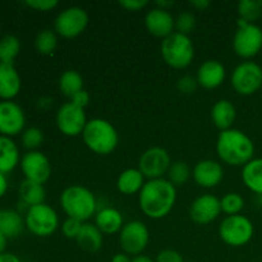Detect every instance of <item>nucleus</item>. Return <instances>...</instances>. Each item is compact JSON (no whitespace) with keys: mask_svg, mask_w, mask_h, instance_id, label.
Listing matches in <instances>:
<instances>
[{"mask_svg":"<svg viewBox=\"0 0 262 262\" xmlns=\"http://www.w3.org/2000/svg\"><path fill=\"white\" fill-rule=\"evenodd\" d=\"M145 25L148 32L159 38H166L176 32V18L168 9L154 8L146 14Z\"/></svg>","mask_w":262,"mask_h":262,"instance_id":"f3484780","label":"nucleus"},{"mask_svg":"<svg viewBox=\"0 0 262 262\" xmlns=\"http://www.w3.org/2000/svg\"><path fill=\"white\" fill-rule=\"evenodd\" d=\"M189 4H191L194 9L199 10V12H204V10H206L207 8L210 7L209 0H194V2H191Z\"/></svg>","mask_w":262,"mask_h":262,"instance_id":"37998d69","label":"nucleus"},{"mask_svg":"<svg viewBox=\"0 0 262 262\" xmlns=\"http://www.w3.org/2000/svg\"><path fill=\"white\" fill-rule=\"evenodd\" d=\"M82 138L84 145L97 155H109L119 142V136L114 125L101 118H94L87 122Z\"/></svg>","mask_w":262,"mask_h":262,"instance_id":"20e7f679","label":"nucleus"},{"mask_svg":"<svg viewBox=\"0 0 262 262\" xmlns=\"http://www.w3.org/2000/svg\"><path fill=\"white\" fill-rule=\"evenodd\" d=\"M145 183V176L141 173L140 169L129 168L119 174L117 181V188L122 194L130 196V194L140 193Z\"/></svg>","mask_w":262,"mask_h":262,"instance_id":"393cba45","label":"nucleus"},{"mask_svg":"<svg viewBox=\"0 0 262 262\" xmlns=\"http://www.w3.org/2000/svg\"><path fill=\"white\" fill-rule=\"evenodd\" d=\"M238 14L239 19L255 25L262 18V0H241L238 3Z\"/></svg>","mask_w":262,"mask_h":262,"instance_id":"7c9ffc66","label":"nucleus"},{"mask_svg":"<svg viewBox=\"0 0 262 262\" xmlns=\"http://www.w3.org/2000/svg\"><path fill=\"white\" fill-rule=\"evenodd\" d=\"M43 133L40 128L30 127L22 132V145L28 151H37V148L42 145Z\"/></svg>","mask_w":262,"mask_h":262,"instance_id":"f704fd0d","label":"nucleus"},{"mask_svg":"<svg viewBox=\"0 0 262 262\" xmlns=\"http://www.w3.org/2000/svg\"><path fill=\"white\" fill-rule=\"evenodd\" d=\"M95 225L101 230L102 234L120 233L124 227L122 212L114 207H105L95 215Z\"/></svg>","mask_w":262,"mask_h":262,"instance_id":"4be33fe9","label":"nucleus"},{"mask_svg":"<svg viewBox=\"0 0 262 262\" xmlns=\"http://www.w3.org/2000/svg\"><path fill=\"white\" fill-rule=\"evenodd\" d=\"M230 82L237 94L251 96L262 87V68L255 61H243L234 68Z\"/></svg>","mask_w":262,"mask_h":262,"instance_id":"1a4fd4ad","label":"nucleus"},{"mask_svg":"<svg viewBox=\"0 0 262 262\" xmlns=\"http://www.w3.org/2000/svg\"><path fill=\"white\" fill-rule=\"evenodd\" d=\"M216 152L223 163L230 166H245L255 155V143L239 129L220 132L216 141Z\"/></svg>","mask_w":262,"mask_h":262,"instance_id":"f03ea898","label":"nucleus"},{"mask_svg":"<svg viewBox=\"0 0 262 262\" xmlns=\"http://www.w3.org/2000/svg\"><path fill=\"white\" fill-rule=\"evenodd\" d=\"M255 227L252 222L245 215L227 216L219 227V235L225 245L230 247L246 246L253 237Z\"/></svg>","mask_w":262,"mask_h":262,"instance_id":"423d86ee","label":"nucleus"},{"mask_svg":"<svg viewBox=\"0 0 262 262\" xmlns=\"http://www.w3.org/2000/svg\"><path fill=\"white\" fill-rule=\"evenodd\" d=\"M132 262H155V260H152V258L148 257V256L140 255V256H136V257H133Z\"/></svg>","mask_w":262,"mask_h":262,"instance_id":"8fccbe9b","label":"nucleus"},{"mask_svg":"<svg viewBox=\"0 0 262 262\" xmlns=\"http://www.w3.org/2000/svg\"><path fill=\"white\" fill-rule=\"evenodd\" d=\"M59 89L64 96L71 99L77 92L82 91L83 89V78L81 74L76 71H66L59 78Z\"/></svg>","mask_w":262,"mask_h":262,"instance_id":"c85d7f7f","label":"nucleus"},{"mask_svg":"<svg viewBox=\"0 0 262 262\" xmlns=\"http://www.w3.org/2000/svg\"><path fill=\"white\" fill-rule=\"evenodd\" d=\"M220 205H222V212L227 214L228 216L239 215L241 211L245 209V199L239 193L229 192L224 194L223 199H220Z\"/></svg>","mask_w":262,"mask_h":262,"instance_id":"72a5a7b5","label":"nucleus"},{"mask_svg":"<svg viewBox=\"0 0 262 262\" xmlns=\"http://www.w3.org/2000/svg\"><path fill=\"white\" fill-rule=\"evenodd\" d=\"M20 170L25 179L43 184L51 177V164L45 154L41 151H28L20 159Z\"/></svg>","mask_w":262,"mask_h":262,"instance_id":"4468645a","label":"nucleus"},{"mask_svg":"<svg viewBox=\"0 0 262 262\" xmlns=\"http://www.w3.org/2000/svg\"><path fill=\"white\" fill-rule=\"evenodd\" d=\"M22 81L14 64L0 63V99L2 101H13L18 96Z\"/></svg>","mask_w":262,"mask_h":262,"instance_id":"6ab92c4d","label":"nucleus"},{"mask_svg":"<svg viewBox=\"0 0 262 262\" xmlns=\"http://www.w3.org/2000/svg\"><path fill=\"white\" fill-rule=\"evenodd\" d=\"M147 4V0H122V2H119L120 7L124 8L125 10H130V12H137V10L143 9Z\"/></svg>","mask_w":262,"mask_h":262,"instance_id":"a19ab883","label":"nucleus"},{"mask_svg":"<svg viewBox=\"0 0 262 262\" xmlns=\"http://www.w3.org/2000/svg\"><path fill=\"white\" fill-rule=\"evenodd\" d=\"M161 56L169 67L184 69L193 61L194 46L189 36L179 32L171 33L161 42Z\"/></svg>","mask_w":262,"mask_h":262,"instance_id":"39448f33","label":"nucleus"},{"mask_svg":"<svg viewBox=\"0 0 262 262\" xmlns=\"http://www.w3.org/2000/svg\"><path fill=\"white\" fill-rule=\"evenodd\" d=\"M237 118V110L229 100H219L211 109V119L215 127L223 130L232 129Z\"/></svg>","mask_w":262,"mask_h":262,"instance_id":"5701e85b","label":"nucleus"},{"mask_svg":"<svg viewBox=\"0 0 262 262\" xmlns=\"http://www.w3.org/2000/svg\"><path fill=\"white\" fill-rule=\"evenodd\" d=\"M20 41L14 35H5L0 38V63L14 64L19 55Z\"/></svg>","mask_w":262,"mask_h":262,"instance_id":"c756f323","label":"nucleus"},{"mask_svg":"<svg viewBox=\"0 0 262 262\" xmlns=\"http://www.w3.org/2000/svg\"><path fill=\"white\" fill-rule=\"evenodd\" d=\"M222 214L220 200L214 194H202L197 197L189 207V216L196 224L206 225L212 223Z\"/></svg>","mask_w":262,"mask_h":262,"instance_id":"dca6fc26","label":"nucleus"},{"mask_svg":"<svg viewBox=\"0 0 262 262\" xmlns=\"http://www.w3.org/2000/svg\"><path fill=\"white\" fill-rule=\"evenodd\" d=\"M8 191V179L7 176L3 173H0V199L5 196Z\"/></svg>","mask_w":262,"mask_h":262,"instance_id":"a18cd8bd","label":"nucleus"},{"mask_svg":"<svg viewBox=\"0 0 262 262\" xmlns=\"http://www.w3.org/2000/svg\"><path fill=\"white\" fill-rule=\"evenodd\" d=\"M155 262H184V258L178 251L168 248L158 253Z\"/></svg>","mask_w":262,"mask_h":262,"instance_id":"ea45409f","label":"nucleus"},{"mask_svg":"<svg viewBox=\"0 0 262 262\" xmlns=\"http://www.w3.org/2000/svg\"><path fill=\"white\" fill-rule=\"evenodd\" d=\"M166 176H168V181L174 187L183 186L191 177V169H189L188 164L184 163V161H174V163H171Z\"/></svg>","mask_w":262,"mask_h":262,"instance_id":"473e14b6","label":"nucleus"},{"mask_svg":"<svg viewBox=\"0 0 262 262\" xmlns=\"http://www.w3.org/2000/svg\"><path fill=\"white\" fill-rule=\"evenodd\" d=\"M19 148L10 137L0 136V173L5 174L14 170L20 163Z\"/></svg>","mask_w":262,"mask_h":262,"instance_id":"412c9836","label":"nucleus"},{"mask_svg":"<svg viewBox=\"0 0 262 262\" xmlns=\"http://www.w3.org/2000/svg\"><path fill=\"white\" fill-rule=\"evenodd\" d=\"M25 4L38 12H49L58 7L59 3L56 0H26Z\"/></svg>","mask_w":262,"mask_h":262,"instance_id":"58836bf2","label":"nucleus"},{"mask_svg":"<svg viewBox=\"0 0 262 262\" xmlns=\"http://www.w3.org/2000/svg\"><path fill=\"white\" fill-rule=\"evenodd\" d=\"M2 215H3V210L0 209V219H2Z\"/></svg>","mask_w":262,"mask_h":262,"instance_id":"603ef678","label":"nucleus"},{"mask_svg":"<svg viewBox=\"0 0 262 262\" xmlns=\"http://www.w3.org/2000/svg\"><path fill=\"white\" fill-rule=\"evenodd\" d=\"M51 105H53V99H50V97H41L38 100V107L40 109L48 110L49 107H51Z\"/></svg>","mask_w":262,"mask_h":262,"instance_id":"49530a36","label":"nucleus"},{"mask_svg":"<svg viewBox=\"0 0 262 262\" xmlns=\"http://www.w3.org/2000/svg\"><path fill=\"white\" fill-rule=\"evenodd\" d=\"M193 179L200 187L214 188L224 179V168L217 161L205 159L199 161L193 168Z\"/></svg>","mask_w":262,"mask_h":262,"instance_id":"a211bd4d","label":"nucleus"},{"mask_svg":"<svg viewBox=\"0 0 262 262\" xmlns=\"http://www.w3.org/2000/svg\"><path fill=\"white\" fill-rule=\"evenodd\" d=\"M112 262H132V258L129 257V255L127 253H117V255L113 256Z\"/></svg>","mask_w":262,"mask_h":262,"instance_id":"de8ad7c7","label":"nucleus"},{"mask_svg":"<svg viewBox=\"0 0 262 262\" xmlns=\"http://www.w3.org/2000/svg\"><path fill=\"white\" fill-rule=\"evenodd\" d=\"M26 115L14 101H0V136L14 137L25 130Z\"/></svg>","mask_w":262,"mask_h":262,"instance_id":"2eb2a0df","label":"nucleus"},{"mask_svg":"<svg viewBox=\"0 0 262 262\" xmlns=\"http://www.w3.org/2000/svg\"><path fill=\"white\" fill-rule=\"evenodd\" d=\"M60 206L68 217L87 223L96 215L97 202L95 194L89 188L74 184L61 192Z\"/></svg>","mask_w":262,"mask_h":262,"instance_id":"7ed1b4c3","label":"nucleus"},{"mask_svg":"<svg viewBox=\"0 0 262 262\" xmlns=\"http://www.w3.org/2000/svg\"><path fill=\"white\" fill-rule=\"evenodd\" d=\"M197 86H199V83H197V79L193 78V77H191V76L182 77V78H179L178 83H177V87H178L179 92H182V94H184V95L193 94V92L196 91Z\"/></svg>","mask_w":262,"mask_h":262,"instance_id":"4c0bfd02","label":"nucleus"},{"mask_svg":"<svg viewBox=\"0 0 262 262\" xmlns=\"http://www.w3.org/2000/svg\"><path fill=\"white\" fill-rule=\"evenodd\" d=\"M233 49L238 56L251 59L262 49V28L255 23L238 20V30L233 37Z\"/></svg>","mask_w":262,"mask_h":262,"instance_id":"6e6552de","label":"nucleus"},{"mask_svg":"<svg viewBox=\"0 0 262 262\" xmlns=\"http://www.w3.org/2000/svg\"><path fill=\"white\" fill-rule=\"evenodd\" d=\"M150 241V232L145 223L133 220L127 223L119 233V245L124 253L129 256H140L146 250Z\"/></svg>","mask_w":262,"mask_h":262,"instance_id":"9d476101","label":"nucleus"},{"mask_svg":"<svg viewBox=\"0 0 262 262\" xmlns=\"http://www.w3.org/2000/svg\"><path fill=\"white\" fill-rule=\"evenodd\" d=\"M7 242H8V238L0 232V255L5 252V248H7Z\"/></svg>","mask_w":262,"mask_h":262,"instance_id":"09e8293b","label":"nucleus"},{"mask_svg":"<svg viewBox=\"0 0 262 262\" xmlns=\"http://www.w3.org/2000/svg\"><path fill=\"white\" fill-rule=\"evenodd\" d=\"M158 8H161V9H166L168 7H173L174 2H158Z\"/></svg>","mask_w":262,"mask_h":262,"instance_id":"3c124183","label":"nucleus"},{"mask_svg":"<svg viewBox=\"0 0 262 262\" xmlns=\"http://www.w3.org/2000/svg\"><path fill=\"white\" fill-rule=\"evenodd\" d=\"M82 224H83V223L78 222V220L67 217V219L64 220L63 224H61V232H63L64 237L68 238V239L76 241L77 235H78L79 230H81L82 228Z\"/></svg>","mask_w":262,"mask_h":262,"instance_id":"e433bc0d","label":"nucleus"},{"mask_svg":"<svg viewBox=\"0 0 262 262\" xmlns=\"http://www.w3.org/2000/svg\"><path fill=\"white\" fill-rule=\"evenodd\" d=\"M25 220L20 216V214L15 210H3L2 219H0V232L8 238H17L20 235L25 228Z\"/></svg>","mask_w":262,"mask_h":262,"instance_id":"cd10ccee","label":"nucleus"},{"mask_svg":"<svg viewBox=\"0 0 262 262\" xmlns=\"http://www.w3.org/2000/svg\"><path fill=\"white\" fill-rule=\"evenodd\" d=\"M177 201V187L168 179H150L138 193V204L143 214L150 219L168 216Z\"/></svg>","mask_w":262,"mask_h":262,"instance_id":"f257e3e1","label":"nucleus"},{"mask_svg":"<svg viewBox=\"0 0 262 262\" xmlns=\"http://www.w3.org/2000/svg\"><path fill=\"white\" fill-rule=\"evenodd\" d=\"M170 165L171 160L168 151L159 146L147 148L138 160V169L148 181L164 178Z\"/></svg>","mask_w":262,"mask_h":262,"instance_id":"ddd939ff","label":"nucleus"},{"mask_svg":"<svg viewBox=\"0 0 262 262\" xmlns=\"http://www.w3.org/2000/svg\"><path fill=\"white\" fill-rule=\"evenodd\" d=\"M225 67L217 60H206L197 71V83L206 90H214L224 82Z\"/></svg>","mask_w":262,"mask_h":262,"instance_id":"aec40b11","label":"nucleus"},{"mask_svg":"<svg viewBox=\"0 0 262 262\" xmlns=\"http://www.w3.org/2000/svg\"><path fill=\"white\" fill-rule=\"evenodd\" d=\"M69 101H71L72 104L76 105V106L84 109L90 102V94L86 91V90H82V91L77 92L76 95H73Z\"/></svg>","mask_w":262,"mask_h":262,"instance_id":"79ce46f5","label":"nucleus"},{"mask_svg":"<svg viewBox=\"0 0 262 262\" xmlns=\"http://www.w3.org/2000/svg\"><path fill=\"white\" fill-rule=\"evenodd\" d=\"M242 181L251 192L262 196V158L252 159L243 166Z\"/></svg>","mask_w":262,"mask_h":262,"instance_id":"bb28decb","label":"nucleus"},{"mask_svg":"<svg viewBox=\"0 0 262 262\" xmlns=\"http://www.w3.org/2000/svg\"><path fill=\"white\" fill-rule=\"evenodd\" d=\"M89 26V14L81 7H69L55 18L54 28L61 37L74 38L83 33Z\"/></svg>","mask_w":262,"mask_h":262,"instance_id":"9b49d317","label":"nucleus"},{"mask_svg":"<svg viewBox=\"0 0 262 262\" xmlns=\"http://www.w3.org/2000/svg\"><path fill=\"white\" fill-rule=\"evenodd\" d=\"M26 228L40 238L50 237L59 227V216L55 210L46 204L28 207L25 216Z\"/></svg>","mask_w":262,"mask_h":262,"instance_id":"0eeeda50","label":"nucleus"},{"mask_svg":"<svg viewBox=\"0 0 262 262\" xmlns=\"http://www.w3.org/2000/svg\"><path fill=\"white\" fill-rule=\"evenodd\" d=\"M18 194H19V199L20 201H22V204L26 205L27 207L45 204L46 192L45 188H43V184L25 179V181L19 184Z\"/></svg>","mask_w":262,"mask_h":262,"instance_id":"a878e982","label":"nucleus"},{"mask_svg":"<svg viewBox=\"0 0 262 262\" xmlns=\"http://www.w3.org/2000/svg\"><path fill=\"white\" fill-rule=\"evenodd\" d=\"M0 262H22L18 256H15L14 253L4 252L0 255Z\"/></svg>","mask_w":262,"mask_h":262,"instance_id":"c03bdc74","label":"nucleus"},{"mask_svg":"<svg viewBox=\"0 0 262 262\" xmlns=\"http://www.w3.org/2000/svg\"><path fill=\"white\" fill-rule=\"evenodd\" d=\"M76 242L78 247L86 252H97L102 247L104 235L95 224L83 223L76 238Z\"/></svg>","mask_w":262,"mask_h":262,"instance_id":"b1692460","label":"nucleus"},{"mask_svg":"<svg viewBox=\"0 0 262 262\" xmlns=\"http://www.w3.org/2000/svg\"><path fill=\"white\" fill-rule=\"evenodd\" d=\"M58 46L56 33L51 30H42L37 33L35 38V48L42 55H50Z\"/></svg>","mask_w":262,"mask_h":262,"instance_id":"2f4dec72","label":"nucleus"},{"mask_svg":"<svg viewBox=\"0 0 262 262\" xmlns=\"http://www.w3.org/2000/svg\"><path fill=\"white\" fill-rule=\"evenodd\" d=\"M56 127L67 137H77L83 133L87 124V118L84 109L76 106L71 101L66 102L59 107L55 117Z\"/></svg>","mask_w":262,"mask_h":262,"instance_id":"f8f14e48","label":"nucleus"},{"mask_svg":"<svg viewBox=\"0 0 262 262\" xmlns=\"http://www.w3.org/2000/svg\"><path fill=\"white\" fill-rule=\"evenodd\" d=\"M194 26H196V18L192 13L183 12L176 18V32L182 33V35H187L193 31Z\"/></svg>","mask_w":262,"mask_h":262,"instance_id":"c9c22d12","label":"nucleus"}]
</instances>
